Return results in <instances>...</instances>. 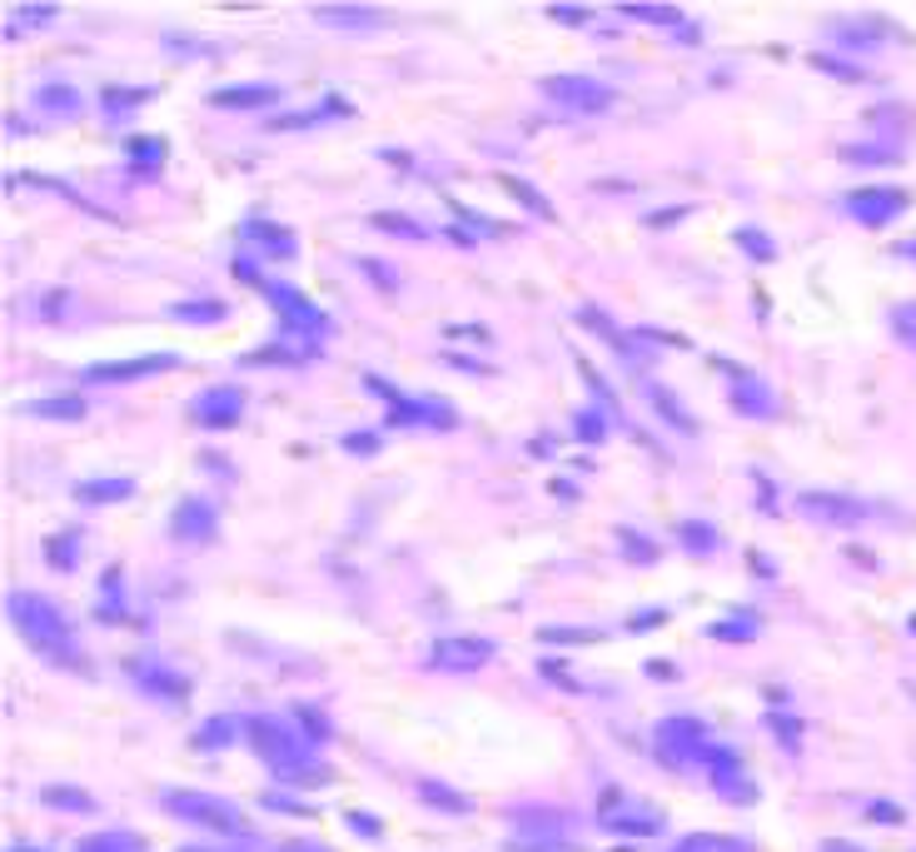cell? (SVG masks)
<instances>
[{
  "instance_id": "cell-1",
  "label": "cell",
  "mask_w": 916,
  "mask_h": 852,
  "mask_svg": "<svg viewBox=\"0 0 916 852\" xmlns=\"http://www.w3.org/2000/svg\"><path fill=\"white\" fill-rule=\"evenodd\" d=\"M10 619H16L20 639H26L36 653H46V659H56V663H80L70 619L56 609V603L40 599V593H10Z\"/></svg>"
},
{
  "instance_id": "cell-2",
  "label": "cell",
  "mask_w": 916,
  "mask_h": 852,
  "mask_svg": "<svg viewBox=\"0 0 916 852\" xmlns=\"http://www.w3.org/2000/svg\"><path fill=\"white\" fill-rule=\"evenodd\" d=\"M250 738H254L260 758L274 768V773H300L304 758H309V748L300 743V733H294V728H284L280 718H254Z\"/></svg>"
},
{
  "instance_id": "cell-3",
  "label": "cell",
  "mask_w": 916,
  "mask_h": 852,
  "mask_svg": "<svg viewBox=\"0 0 916 852\" xmlns=\"http://www.w3.org/2000/svg\"><path fill=\"white\" fill-rule=\"evenodd\" d=\"M543 90H548L558 106L578 110V116H598V110L613 106V90L598 86V80H588V76H548L543 80Z\"/></svg>"
},
{
  "instance_id": "cell-4",
  "label": "cell",
  "mask_w": 916,
  "mask_h": 852,
  "mask_svg": "<svg viewBox=\"0 0 916 852\" xmlns=\"http://www.w3.org/2000/svg\"><path fill=\"white\" fill-rule=\"evenodd\" d=\"M164 808L170 813H180V818H190V823H204V828H214V833H234L240 828V813H234L230 803H220V798H204V793H170L164 798Z\"/></svg>"
},
{
  "instance_id": "cell-5",
  "label": "cell",
  "mask_w": 916,
  "mask_h": 852,
  "mask_svg": "<svg viewBox=\"0 0 916 852\" xmlns=\"http://www.w3.org/2000/svg\"><path fill=\"white\" fill-rule=\"evenodd\" d=\"M797 509L817 523H832V529H852V523H862V513H867L857 499H842V494H802Z\"/></svg>"
},
{
  "instance_id": "cell-6",
  "label": "cell",
  "mask_w": 916,
  "mask_h": 852,
  "mask_svg": "<svg viewBox=\"0 0 916 852\" xmlns=\"http://www.w3.org/2000/svg\"><path fill=\"white\" fill-rule=\"evenodd\" d=\"M493 659V643L489 639H439L434 649V669H459V673H473Z\"/></svg>"
},
{
  "instance_id": "cell-7",
  "label": "cell",
  "mask_w": 916,
  "mask_h": 852,
  "mask_svg": "<svg viewBox=\"0 0 916 852\" xmlns=\"http://www.w3.org/2000/svg\"><path fill=\"white\" fill-rule=\"evenodd\" d=\"M170 364H180L174 354H150V359H130V364H95V369H85L90 379H135V374H160V369H170Z\"/></svg>"
},
{
  "instance_id": "cell-8",
  "label": "cell",
  "mask_w": 916,
  "mask_h": 852,
  "mask_svg": "<svg viewBox=\"0 0 916 852\" xmlns=\"http://www.w3.org/2000/svg\"><path fill=\"white\" fill-rule=\"evenodd\" d=\"M324 26H389V10H319Z\"/></svg>"
},
{
  "instance_id": "cell-9",
  "label": "cell",
  "mask_w": 916,
  "mask_h": 852,
  "mask_svg": "<svg viewBox=\"0 0 916 852\" xmlns=\"http://www.w3.org/2000/svg\"><path fill=\"white\" fill-rule=\"evenodd\" d=\"M214 106H270L274 86H254V90H214Z\"/></svg>"
},
{
  "instance_id": "cell-10",
  "label": "cell",
  "mask_w": 916,
  "mask_h": 852,
  "mask_svg": "<svg viewBox=\"0 0 916 852\" xmlns=\"http://www.w3.org/2000/svg\"><path fill=\"white\" fill-rule=\"evenodd\" d=\"M180 513H184V523H174V529L194 533V539H204V533H210V504H200V499H190V504H184Z\"/></svg>"
},
{
  "instance_id": "cell-11",
  "label": "cell",
  "mask_w": 916,
  "mask_h": 852,
  "mask_svg": "<svg viewBox=\"0 0 916 852\" xmlns=\"http://www.w3.org/2000/svg\"><path fill=\"white\" fill-rule=\"evenodd\" d=\"M603 823L617 828V833H657V828H663L653 813H643V818H627V813H603Z\"/></svg>"
},
{
  "instance_id": "cell-12",
  "label": "cell",
  "mask_w": 916,
  "mask_h": 852,
  "mask_svg": "<svg viewBox=\"0 0 916 852\" xmlns=\"http://www.w3.org/2000/svg\"><path fill=\"white\" fill-rule=\"evenodd\" d=\"M419 793H424V798H429V803H434V808H449V813H469V803H463L459 793H449V788L429 783V778H424V783H419Z\"/></svg>"
},
{
  "instance_id": "cell-13",
  "label": "cell",
  "mask_w": 916,
  "mask_h": 852,
  "mask_svg": "<svg viewBox=\"0 0 916 852\" xmlns=\"http://www.w3.org/2000/svg\"><path fill=\"white\" fill-rule=\"evenodd\" d=\"M46 803H50V808H76V813H85L90 798L76 793V788H46Z\"/></svg>"
},
{
  "instance_id": "cell-14",
  "label": "cell",
  "mask_w": 916,
  "mask_h": 852,
  "mask_svg": "<svg viewBox=\"0 0 916 852\" xmlns=\"http://www.w3.org/2000/svg\"><path fill=\"white\" fill-rule=\"evenodd\" d=\"M653 404H657V409H663V414H667V419H673V424L693 429V419H687V414H683V409H677V404H673V394H667V389H653Z\"/></svg>"
},
{
  "instance_id": "cell-15",
  "label": "cell",
  "mask_w": 916,
  "mask_h": 852,
  "mask_svg": "<svg viewBox=\"0 0 916 852\" xmlns=\"http://www.w3.org/2000/svg\"><path fill=\"white\" fill-rule=\"evenodd\" d=\"M36 414H66V419H80V414H85V404H80L76 394H66V404H36Z\"/></svg>"
},
{
  "instance_id": "cell-16",
  "label": "cell",
  "mask_w": 916,
  "mask_h": 852,
  "mask_svg": "<svg viewBox=\"0 0 916 852\" xmlns=\"http://www.w3.org/2000/svg\"><path fill=\"white\" fill-rule=\"evenodd\" d=\"M130 484H85L80 489V499H125Z\"/></svg>"
},
{
  "instance_id": "cell-17",
  "label": "cell",
  "mask_w": 916,
  "mask_h": 852,
  "mask_svg": "<svg viewBox=\"0 0 916 852\" xmlns=\"http://www.w3.org/2000/svg\"><path fill=\"white\" fill-rule=\"evenodd\" d=\"M379 230H399V234H419V240H424V230H419V224H409V220H399V214H379Z\"/></svg>"
}]
</instances>
